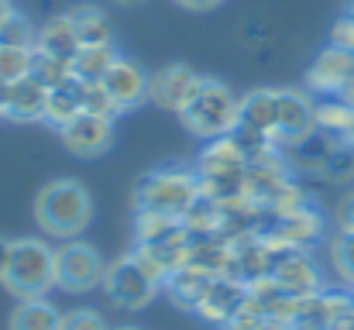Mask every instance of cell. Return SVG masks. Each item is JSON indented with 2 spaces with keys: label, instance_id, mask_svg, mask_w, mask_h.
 I'll list each match as a JSON object with an SVG mask.
<instances>
[{
  "label": "cell",
  "instance_id": "obj_9",
  "mask_svg": "<svg viewBox=\"0 0 354 330\" xmlns=\"http://www.w3.org/2000/svg\"><path fill=\"white\" fill-rule=\"evenodd\" d=\"M317 131V104L299 90H275V145L289 148Z\"/></svg>",
  "mask_w": 354,
  "mask_h": 330
},
{
  "label": "cell",
  "instance_id": "obj_8",
  "mask_svg": "<svg viewBox=\"0 0 354 330\" xmlns=\"http://www.w3.org/2000/svg\"><path fill=\"white\" fill-rule=\"evenodd\" d=\"M289 296H313L324 289V275L306 248H272V272H268Z\"/></svg>",
  "mask_w": 354,
  "mask_h": 330
},
{
  "label": "cell",
  "instance_id": "obj_10",
  "mask_svg": "<svg viewBox=\"0 0 354 330\" xmlns=\"http://www.w3.org/2000/svg\"><path fill=\"white\" fill-rule=\"evenodd\" d=\"M62 134V145L73 152V155H83V158H93V155H104L114 141V120L111 117H97V113H76L66 127H59Z\"/></svg>",
  "mask_w": 354,
  "mask_h": 330
},
{
  "label": "cell",
  "instance_id": "obj_28",
  "mask_svg": "<svg viewBox=\"0 0 354 330\" xmlns=\"http://www.w3.org/2000/svg\"><path fill=\"white\" fill-rule=\"evenodd\" d=\"M31 76H38L48 90L52 86H62V83H73V62H62V59H52V55H41L35 52V66H31Z\"/></svg>",
  "mask_w": 354,
  "mask_h": 330
},
{
  "label": "cell",
  "instance_id": "obj_5",
  "mask_svg": "<svg viewBox=\"0 0 354 330\" xmlns=\"http://www.w3.org/2000/svg\"><path fill=\"white\" fill-rule=\"evenodd\" d=\"M158 279L148 272V265L138 258V255H127V258H120L114 262L107 272H104V289H107V296L124 306V310H141L145 303H151L155 300V293H158Z\"/></svg>",
  "mask_w": 354,
  "mask_h": 330
},
{
  "label": "cell",
  "instance_id": "obj_11",
  "mask_svg": "<svg viewBox=\"0 0 354 330\" xmlns=\"http://www.w3.org/2000/svg\"><path fill=\"white\" fill-rule=\"evenodd\" d=\"M354 76V52L330 45L317 55V62L306 73V86L320 97H341V90L351 83Z\"/></svg>",
  "mask_w": 354,
  "mask_h": 330
},
{
  "label": "cell",
  "instance_id": "obj_20",
  "mask_svg": "<svg viewBox=\"0 0 354 330\" xmlns=\"http://www.w3.org/2000/svg\"><path fill=\"white\" fill-rule=\"evenodd\" d=\"M62 317L45 300H21L10 313V330H59Z\"/></svg>",
  "mask_w": 354,
  "mask_h": 330
},
{
  "label": "cell",
  "instance_id": "obj_7",
  "mask_svg": "<svg viewBox=\"0 0 354 330\" xmlns=\"http://www.w3.org/2000/svg\"><path fill=\"white\" fill-rule=\"evenodd\" d=\"M354 293L344 289H320L313 296H299L289 317L292 330H334L344 317H351Z\"/></svg>",
  "mask_w": 354,
  "mask_h": 330
},
{
  "label": "cell",
  "instance_id": "obj_3",
  "mask_svg": "<svg viewBox=\"0 0 354 330\" xmlns=\"http://www.w3.org/2000/svg\"><path fill=\"white\" fill-rule=\"evenodd\" d=\"M241 100L221 83V80H200L196 90L189 93L186 107L179 110L183 124L196 138H224L237 127Z\"/></svg>",
  "mask_w": 354,
  "mask_h": 330
},
{
  "label": "cell",
  "instance_id": "obj_37",
  "mask_svg": "<svg viewBox=\"0 0 354 330\" xmlns=\"http://www.w3.org/2000/svg\"><path fill=\"white\" fill-rule=\"evenodd\" d=\"M7 14H10V0H0V21H3Z\"/></svg>",
  "mask_w": 354,
  "mask_h": 330
},
{
  "label": "cell",
  "instance_id": "obj_15",
  "mask_svg": "<svg viewBox=\"0 0 354 330\" xmlns=\"http://www.w3.org/2000/svg\"><path fill=\"white\" fill-rule=\"evenodd\" d=\"M45 104H48V86L38 76H24V80L10 83V100H7L3 117L21 120V124L45 120Z\"/></svg>",
  "mask_w": 354,
  "mask_h": 330
},
{
  "label": "cell",
  "instance_id": "obj_32",
  "mask_svg": "<svg viewBox=\"0 0 354 330\" xmlns=\"http://www.w3.org/2000/svg\"><path fill=\"white\" fill-rule=\"evenodd\" d=\"M176 3H183V7H189V10H214L221 0H176Z\"/></svg>",
  "mask_w": 354,
  "mask_h": 330
},
{
  "label": "cell",
  "instance_id": "obj_23",
  "mask_svg": "<svg viewBox=\"0 0 354 330\" xmlns=\"http://www.w3.org/2000/svg\"><path fill=\"white\" fill-rule=\"evenodd\" d=\"M76 113H83L80 104V90H76V80L73 83H62V86H52L48 90V104H45V120L52 127H66Z\"/></svg>",
  "mask_w": 354,
  "mask_h": 330
},
{
  "label": "cell",
  "instance_id": "obj_31",
  "mask_svg": "<svg viewBox=\"0 0 354 330\" xmlns=\"http://www.w3.org/2000/svg\"><path fill=\"white\" fill-rule=\"evenodd\" d=\"M59 330H111V327H107V320H104L100 313H93V310H73V313L62 317Z\"/></svg>",
  "mask_w": 354,
  "mask_h": 330
},
{
  "label": "cell",
  "instance_id": "obj_17",
  "mask_svg": "<svg viewBox=\"0 0 354 330\" xmlns=\"http://www.w3.org/2000/svg\"><path fill=\"white\" fill-rule=\"evenodd\" d=\"M80 38H76V28L69 21V14L62 17H52L41 31H38V42H35V52L41 55H52V59H62V62H73L80 55Z\"/></svg>",
  "mask_w": 354,
  "mask_h": 330
},
{
  "label": "cell",
  "instance_id": "obj_24",
  "mask_svg": "<svg viewBox=\"0 0 354 330\" xmlns=\"http://www.w3.org/2000/svg\"><path fill=\"white\" fill-rule=\"evenodd\" d=\"M354 124V104H348L344 97H324L317 104V127L337 138H348Z\"/></svg>",
  "mask_w": 354,
  "mask_h": 330
},
{
  "label": "cell",
  "instance_id": "obj_18",
  "mask_svg": "<svg viewBox=\"0 0 354 330\" xmlns=\"http://www.w3.org/2000/svg\"><path fill=\"white\" fill-rule=\"evenodd\" d=\"M138 244H179V241H189V230L183 217H172V214H158V210H138Z\"/></svg>",
  "mask_w": 354,
  "mask_h": 330
},
{
  "label": "cell",
  "instance_id": "obj_19",
  "mask_svg": "<svg viewBox=\"0 0 354 330\" xmlns=\"http://www.w3.org/2000/svg\"><path fill=\"white\" fill-rule=\"evenodd\" d=\"M114 62H118L114 45H83L80 55L73 59V76L80 83H100Z\"/></svg>",
  "mask_w": 354,
  "mask_h": 330
},
{
  "label": "cell",
  "instance_id": "obj_2",
  "mask_svg": "<svg viewBox=\"0 0 354 330\" xmlns=\"http://www.w3.org/2000/svg\"><path fill=\"white\" fill-rule=\"evenodd\" d=\"M35 214L45 234L52 237H76L90 217H93V203H90V193L76 183V179H59V183H48L41 193H38V203H35Z\"/></svg>",
  "mask_w": 354,
  "mask_h": 330
},
{
  "label": "cell",
  "instance_id": "obj_40",
  "mask_svg": "<svg viewBox=\"0 0 354 330\" xmlns=\"http://www.w3.org/2000/svg\"><path fill=\"white\" fill-rule=\"evenodd\" d=\"M348 14H351V17H354V3H351V10H348Z\"/></svg>",
  "mask_w": 354,
  "mask_h": 330
},
{
  "label": "cell",
  "instance_id": "obj_16",
  "mask_svg": "<svg viewBox=\"0 0 354 330\" xmlns=\"http://www.w3.org/2000/svg\"><path fill=\"white\" fill-rule=\"evenodd\" d=\"M100 83L111 90V97L118 100L120 110L134 107V104H141V100L148 97V80H145V73H141L134 62H127V59H118Z\"/></svg>",
  "mask_w": 354,
  "mask_h": 330
},
{
  "label": "cell",
  "instance_id": "obj_27",
  "mask_svg": "<svg viewBox=\"0 0 354 330\" xmlns=\"http://www.w3.org/2000/svg\"><path fill=\"white\" fill-rule=\"evenodd\" d=\"M330 258L337 275L354 289V227H341L337 237L330 241Z\"/></svg>",
  "mask_w": 354,
  "mask_h": 330
},
{
  "label": "cell",
  "instance_id": "obj_33",
  "mask_svg": "<svg viewBox=\"0 0 354 330\" xmlns=\"http://www.w3.org/2000/svg\"><path fill=\"white\" fill-rule=\"evenodd\" d=\"M7 258H10V241L0 237V275H3V268H7Z\"/></svg>",
  "mask_w": 354,
  "mask_h": 330
},
{
  "label": "cell",
  "instance_id": "obj_34",
  "mask_svg": "<svg viewBox=\"0 0 354 330\" xmlns=\"http://www.w3.org/2000/svg\"><path fill=\"white\" fill-rule=\"evenodd\" d=\"M7 100H10V83L0 80V113H7Z\"/></svg>",
  "mask_w": 354,
  "mask_h": 330
},
{
  "label": "cell",
  "instance_id": "obj_41",
  "mask_svg": "<svg viewBox=\"0 0 354 330\" xmlns=\"http://www.w3.org/2000/svg\"><path fill=\"white\" fill-rule=\"evenodd\" d=\"M120 330H138V327H120Z\"/></svg>",
  "mask_w": 354,
  "mask_h": 330
},
{
  "label": "cell",
  "instance_id": "obj_12",
  "mask_svg": "<svg viewBox=\"0 0 354 330\" xmlns=\"http://www.w3.org/2000/svg\"><path fill=\"white\" fill-rule=\"evenodd\" d=\"M244 300H248V282H241L234 275H217L207 282V289L196 303V313L210 324H227L244 306Z\"/></svg>",
  "mask_w": 354,
  "mask_h": 330
},
{
  "label": "cell",
  "instance_id": "obj_13",
  "mask_svg": "<svg viewBox=\"0 0 354 330\" xmlns=\"http://www.w3.org/2000/svg\"><path fill=\"white\" fill-rule=\"evenodd\" d=\"M244 169H248V152L241 148L234 134H224V138H210V145L200 155L196 176L200 179H241Z\"/></svg>",
  "mask_w": 354,
  "mask_h": 330
},
{
  "label": "cell",
  "instance_id": "obj_39",
  "mask_svg": "<svg viewBox=\"0 0 354 330\" xmlns=\"http://www.w3.org/2000/svg\"><path fill=\"white\" fill-rule=\"evenodd\" d=\"M120 3H138V0H120Z\"/></svg>",
  "mask_w": 354,
  "mask_h": 330
},
{
  "label": "cell",
  "instance_id": "obj_26",
  "mask_svg": "<svg viewBox=\"0 0 354 330\" xmlns=\"http://www.w3.org/2000/svg\"><path fill=\"white\" fill-rule=\"evenodd\" d=\"M35 42H38V31L21 14L10 10L0 21V48H35Z\"/></svg>",
  "mask_w": 354,
  "mask_h": 330
},
{
  "label": "cell",
  "instance_id": "obj_22",
  "mask_svg": "<svg viewBox=\"0 0 354 330\" xmlns=\"http://www.w3.org/2000/svg\"><path fill=\"white\" fill-rule=\"evenodd\" d=\"M73 28H76V38L80 45H111V21L104 10L97 7H76L69 14Z\"/></svg>",
  "mask_w": 354,
  "mask_h": 330
},
{
  "label": "cell",
  "instance_id": "obj_1",
  "mask_svg": "<svg viewBox=\"0 0 354 330\" xmlns=\"http://www.w3.org/2000/svg\"><path fill=\"white\" fill-rule=\"evenodd\" d=\"M0 282L17 300H45V293L55 286V248H48L41 237L10 241V258Z\"/></svg>",
  "mask_w": 354,
  "mask_h": 330
},
{
  "label": "cell",
  "instance_id": "obj_4",
  "mask_svg": "<svg viewBox=\"0 0 354 330\" xmlns=\"http://www.w3.org/2000/svg\"><path fill=\"white\" fill-rule=\"evenodd\" d=\"M196 200H200V176L196 172H189V169H158V172H148L138 183L134 207L186 217V210Z\"/></svg>",
  "mask_w": 354,
  "mask_h": 330
},
{
  "label": "cell",
  "instance_id": "obj_35",
  "mask_svg": "<svg viewBox=\"0 0 354 330\" xmlns=\"http://www.w3.org/2000/svg\"><path fill=\"white\" fill-rule=\"evenodd\" d=\"M258 330H292V327H289L286 320H265V324H261Z\"/></svg>",
  "mask_w": 354,
  "mask_h": 330
},
{
  "label": "cell",
  "instance_id": "obj_21",
  "mask_svg": "<svg viewBox=\"0 0 354 330\" xmlns=\"http://www.w3.org/2000/svg\"><path fill=\"white\" fill-rule=\"evenodd\" d=\"M207 282H210V275H207V272H200V268H193V265H183L179 272H172V275L165 279V286H169L172 300H176L179 306H189V310H196V303H200V296H203Z\"/></svg>",
  "mask_w": 354,
  "mask_h": 330
},
{
  "label": "cell",
  "instance_id": "obj_36",
  "mask_svg": "<svg viewBox=\"0 0 354 330\" xmlns=\"http://www.w3.org/2000/svg\"><path fill=\"white\" fill-rule=\"evenodd\" d=\"M334 330H354V313H351V317H344V320H341Z\"/></svg>",
  "mask_w": 354,
  "mask_h": 330
},
{
  "label": "cell",
  "instance_id": "obj_14",
  "mask_svg": "<svg viewBox=\"0 0 354 330\" xmlns=\"http://www.w3.org/2000/svg\"><path fill=\"white\" fill-rule=\"evenodd\" d=\"M196 83H200V76H196L189 66H165V69H158V73L148 80V97H151L158 107L179 113V110L186 107L189 93L196 90Z\"/></svg>",
  "mask_w": 354,
  "mask_h": 330
},
{
  "label": "cell",
  "instance_id": "obj_6",
  "mask_svg": "<svg viewBox=\"0 0 354 330\" xmlns=\"http://www.w3.org/2000/svg\"><path fill=\"white\" fill-rule=\"evenodd\" d=\"M104 258L97 248L83 244V241H69L55 251V286H62L66 293H86L93 286L104 282Z\"/></svg>",
  "mask_w": 354,
  "mask_h": 330
},
{
  "label": "cell",
  "instance_id": "obj_25",
  "mask_svg": "<svg viewBox=\"0 0 354 330\" xmlns=\"http://www.w3.org/2000/svg\"><path fill=\"white\" fill-rule=\"evenodd\" d=\"M76 90H80V104H83V110H86V113L111 117V120L120 113L118 100L111 97V90H107L104 83H80V80H76Z\"/></svg>",
  "mask_w": 354,
  "mask_h": 330
},
{
  "label": "cell",
  "instance_id": "obj_29",
  "mask_svg": "<svg viewBox=\"0 0 354 330\" xmlns=\"http://www.w3.org/2000/svg\"><path fill=\"white\" fill-rule=\"evenodd\" d=\"M35 66V48H0V80L3 83H17L24 76H31Z\"/></svg>",
  "mask_w": 354,
  "mask_h": 330
},
{
  "label": "cell",
  "instance_id": "obj_38",
  "mask_svg": "<svg viewBox=\"0 0 354 330\" xmlns=\"http://www.w3.org/2000/svg\"><path fill=\"white\" fill-rule=\"evenodd\" d=\"M344 141H351L354 145V124H351V131H348V138H344Z\"/></svg>",
  "mask_w": 354,
  "mask_h": 330
},
{
  "label": "cell",
  "instance_id": "obj_30",
  "mask_svg": "<svg viewBox=\"0 0 354 330\" xmlns=\"http://www.w3.org/2000/svg\"><path fill=\"white\" fill-rule=\"evenodd\" d=\"M327 179H334V183H344V179H351L354 176V145L351 141H341L337 148H334V155L324 162V169H320Z\"/></svg>",
  "mask_w": 354,
  "mask_h": 330
}]
</instances>
